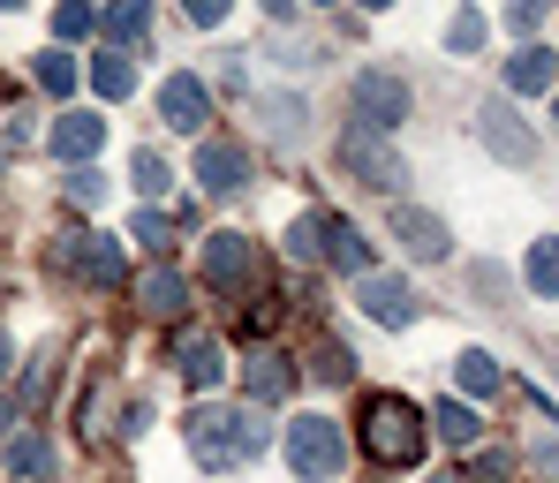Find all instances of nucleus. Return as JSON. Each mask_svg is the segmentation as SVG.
<instances>
[{"instance_id":"f257e3e1","label":"nucleus","mask_w":559,"mask_h":483,"mask_svg":"<svg viewBox=\"0 0 559 483\" xmlns=\"http://www.w3.org/2000/svg\"><path fill=\"white\" fill-rule=\"evenodd\" d=\"M265 446H273L265 408H197V415H189V454H197L204 469H242V461H258Z\"/></svg>"},{"instance_id":"f03ea898","label":"nucleus","mask_w":559,"mask_h":483,"mask_svg":"<svg viewBox=\"0 0 559 483\" xmlns=\"http://www.w3.org/2000/svg\"><path fill=\"white\" fill-rule=\"evenodd\" d=\"M364 454H371V461H385V469L424 461V415H416L401 393H378V400H364Z\"/></svg>"},{"instance_id":"7ed1b4c3","label":"nucleus","mask_w":559,"mask_h":483,"mask_svg":"<svg viewBox=\"0 0 559 483\" xmlns=\"http://www.w3.org/2000/svg\"><path fill=\"white\" fill-rule=\"evenodd\" d=\"M341 461H348V438H341L333 415H295V423H287V469L302 483H333Z\"/></svg>"},{"instance_id":"20e7f679","label":"nucleus","mask_w":559,"mask_h":483,"mask_svg":"<svg viewBox=\"0 0 559 483\" xmlns=\"http://www.w3.org/2000/svg\"><path fill=\"white\" fill-rule=\"evenodd\" d=\"M333 159H341V167H348V174H356L364 190H401V182H408V159H401V152H393V144H385L378 129H356V121L341 129Z\"/></svg>"},{"instance_id":"39448f33","label":"nucleus","mask_w":559,"mask_h":483,"mask_svg":"<svg viewBox=\"0 0 559 483\" xmlns=\"http://www.w3.org/2000/svg\"><path fill=\"white\" fill-rule=\"evenodd\" d=\"M348 113H356V129H401L408 121V84L393 76V69H364L356 84H348Z\"/></svg>"},{"instance_id":"423d86ee","label":"nucleus","mask_w":559,"mask_h":483,"mask_svg":"<svg viewBox=\"0 0 559 483\" xmlns=\"http://www.w3.org/2000/svg\"><path fill=\"white\" fill-rule=\"evenodd\" d=\"M46 265L92 280V288H121V250H114L106 234H61V242L46 250Z\"/></svg>"},{"instance_id":"0eeeda50","label":"nucleus","mask_w":559,"mask_h":483,"mask_svg":"<svg viewBox=\"0 0 559 483\" xmlns=\"http://www.w3.org/2000/svg\"><path fill=\"white\" fill-rule=\"evenodd\" d=\"M476 136H484V152H491L499 167H530V159H537V136H530V121H522L507 98H491V106L476 113Z\"/></svg>"},{"instance_id":"6e6552de","label":"nucleus","mask_w":559,"mask_h":483,"mask_svg":"<svg viewBox=\"0 0 559 483\" xmlns=\"http://www.w3.org/2000/svg\"><path fill=\"white\" fill-rule=\"evenodd\" d=\"M310 234H318V265H341V273L371 280V242H364L341 212H310Z\"/></svg>"},{"instance_id":"1a4fd4ad","label":"nucleus","mask_w":559,"mask_h":483,"mask_svg":"<svg viewBox=\"0 0 559 483\" xmlns=\"http://www.w3.org/2000/svg\"><path fill=\"white\" fill-rule=\"evenodd\" d=\"M356 302H364V317H378V325H416L424 317V302H416V288L408 280H393V273H371V280H356Z\"/></svg>"},{"instance_id":"9d476101","label":"nucleus","mask_w":559,"mask_h":483,"mask_svg":"<svg viewBox=\"0 0 559 483\" xmlns=\"http://www.w3.org/2000/svg\"><path fill=\"white\" fill-rule=\"evenodd\" d=\"M197 182H204V196H242L250 190V152L242 144H197Z\"/></svg>"},{"instance_id":"9b49d317","label":"nucleus","mask_w":559,"mask_h":483,"mask_svg":"<svg viewBox=\"0 0 559 483\" xmlns=\"http://www.w3.org/2000/svg\"><path fill=\"white\" fill-rule=\"evenodd\" d=\"M393 242H401V250H408L416 265H439L454 234H447V219H439V212H416V204H393Z\"/></svg>"},{"instance_id":"f8f14e48","label":"nucleus","mask_w":559,"mask_h":483,"mask_svg":"<svg viewBox=\"0 0 559 483\" xmlns=\"http://www.w3.org/2000/svg\"><path fill=\"white\" fill-rule=\"evenodd\" d=\"M250 273H258V250H250V234H212L204 242V280L227 294V288H250Z\"/></svg>"},{"instance_id":"ddd939ff","label":"nucleus","mask_w":559,"mask_h":483,"mask_svg":"<svg viewBox=\"0 0 559 483\" xmlns=\"http://www.w3.org/2000/svg\"><path fill=\"white\" fill-rule=\"evenodd\" d=\"M175 355H182V386L189 393H212L219 378H227V348H219L212 333H182V340H175Z\"/></svg>"},{"instance_id":"4468645a","label":"nucleus","mask_w":559,"mask_h":483,"mask_svg":"<svg viewBox=\"0 0 559 483\" xmlns=\"http://www.w3.org/2000/svg\"><path fill=\"white\" fill-rule=\"evenodd\" d=\"M159 121H167L175 136H197V129H204V84H197V76H167V84H159Z\"/></svg>"},{"instance_id":"2eb2a0df","label":"nucleus","mask_w":559,"mask_h":483,"mask_svg":"<svg viewBox=\"0 0 559 483\" xmlns=\"http://www.w3.org/2000/svg\"><path fill=\"white\" fill-rule=\"evenodd\" d=\"M136 310H144V317H182L189 310V280L175 273V265H152V273L136 280Z\"/></svg>"},{"instance_id":"dca6fc26","label":"nucleus","mask_w":559,"mask_h":483,"mask_svg":"<svg viewBox=\"0 0 559 483\" xmlns=\"http://www.w3.org/2000/svg\"><path fill=\"white\" fill-rule=\"evenodd\" d=\"M98 144H106V121L98 113H61L53 121V159L84 167V159H98Z\"/></svg>"},{"instance_id":"f3484780","label":"nucleus","mask_w":559,"mask_h":483,"mask_svg":"<svg viewBox=\"0 0 559 483\" xmlns=\"http://www.w3.org/2000/svg\"><path fill=\"white\" fill-rule=\"evenodd\" d=\"M242 378H250V400H258V408H273V400H287V393L302 386V371H295L287 355H273V348H265V355H250V371H242Z\"/></svg>"},{"instance_id":"a211bd4d","label":"nucleus","mask_w":559,"mask_h":483,"mask_svg":"<svg viewBox=\"0 0 559 483\" xmlns=\"http://www.w3.org/2000/svg\"><path fill=\"white\" fill-rule=\"evenodd\" d=\"M552 76H559V53H552V46H522V53L507 61V92H514V98L552 92Z\"/></svg>"},{"instance_id":"6ab92c4d","label":"nucleus","mask_w":559,"mask_h":483,"mask_svg":"<svg viewBox=\"0 0 559 483\" xmlns=\"http://www.w3.org/2000/svg\"><path fill=\"white\" fill-rule=\"evenodd\" d=\"M431 423H439V438H447L454 454H468V446L484 438V415H476V408H462V400H439V408H431Z\"/></svg>"},{"instance_id":"aec40b11","label":"nucleus","mask_w":559,"mask_h":483,"mask_svg":"<svg viewBox=\"0 0 559 483\" xmlns=\"http://www.w3.org/2000/svg\"><path fill=\"white\" fill-rule=\"evenodd\" d=\"M98 31H106V38H114V53H121V46H136V38H144V31H152V0H114V8H106V23H98Z\"/></svg>"},{"instance_id":"412c9836","label":"nucleus","mask_w":559,"mask_h":483,"mask_svg":"<svg viewBox=\"0 0 559 483\" xmlns=\"http://www.w3.org/2000/svg\"><path fill=\"white\" fill-rule=\"evenodd\" d=\"M8 469H15V476L53 483V446H46L38 431H23V438H8Z\"/></svg>"},{"instance_id":"4be33fe9","label":"nucleus","mask_w":559,"mask_h":483,"mask_svg":"<svg viewBox=\"0 0 559 483\" xmlns=\"http://www.w3.org/2000/svg\"><path fill=\"white\" fill-rule=\"evenodd\" d=\"M454 386L476 393V400H484V393H499V363H491L484 348H462V355H454Z\"/></svg>"},{"instance_id":"5701e85b","label":"nucleus","mask_w":559,"mask_h":483,"mask_svg":"<svg viewBox=\"0 0 559 483\" xmlns=\"http://www.w3.org/2000/svg\"><path fill=\"white\" fill-rule=\"evenodd\" d=\"M522 280H530V294H559V234L530 242V265H522Z\"/></svg>"},{"instance_id":"b1692460","label":"nucleus","mask_w":559,"mask_h":483,"mask_svg":"<svg viewBox=\"0 0 559 483\" xmlns=\"http://www.w3.org/2000/svg\"><path fill=\"white\" fill-rule=\"evenodd\" d=\"M92 84H98V98H129V92H136V69H129V53H114V46H106V53L92 61Z\"/></svg>"},{"instance_id":"393cba45","label":"nucleus","mask_w":559,"mask_h":483,"mask_svg":"<svg viewBox=\"0 0 559 483\" xmlns=\"http://www.w3.org/2000/svg\"><path fill=\"white\" fill-rule=\"evenodd\" d=\"M129 182H136L144 196H167V190H175V167H167V152H152V144H144V152L129 159Z\"/></svg>"},{"instance_id":"a878e982","label":"nucleus","mask_w":559,"mask_h":483,"mask_svg":"<svg viewBox=\"0 0 559 483\" xmlns=\"http://www.w3.org/2000/svg\"><path fill=\"white\" fill-rule=\"evenodd\" d=\"M31 76H38V92H46V98H69V92H76V61H69V53H38V61H31Z\"/></svg>"},{"instance_id":"bb28decb","label":"nucleus","mask_w":559,"mask_h":483,"mask_svg":"<svg viewBox=\"0 0 559 483\" xmlns=\"http://www.w3.org/2000/svg\"><path fill=\"white\" fill-rule=\"evenodd\" d=\"M310 378H318V386H348V378H356L348 340H325V348H318V363H310Z\"/></svg>"},{"instance_id":"cd10ccee","label":"nucleus","mask_w":559,"mask_h":483,"mask_svg":"<svg viewBox=\"0 0 559 483\" xmlns=\"http://www.w3.org/2000/svg\"><path fill=\"white\" fill-rule=\"evenodd\" d=\"M92 31H98L92 0H61V8H53V38H92Z\"/></svg>"},{"instance_id":"c85d7f7f","label":"nucleus","mask_w":559,"mask_h":483,"mask_svg":"<svg viewBox=\"0 0 559 483\" xmlns=\"http://www.w3.org/2000/svg\"><path fill=\"white\" fill-rule=\"evenodd\" d=\"M302 121H310V113H302V98H265V129H273L280 144H295V136H302Z\"/></svg>"},{"instance_id":"c756f323","label":"nucleus","mask_w":559,"mask_h":483,"mask_svg":"<svg viewBox=\"0 0 559 483\" xmlns=\"http://www.w3.org/2000/svg\"><path fill=\"white\" fill-rule=\"evenodd\" d=\"M468 288L484 294V310H507V294H514V280H507L499 265H468Z\"/></svg>"},{"instance_id":"7c9ffc66","label":"nucleus","mask_w":559,"mask_h":483,"mask_svg":"<svg viewBox=\"0 0 559 483\" xmlns=\"http://www.w3.org/2000/svg\"><path fill=\"white\" fill-rule=\"evenodd\" d=\"M447 46H454V53H476V46H484V15H476V8H462V15L447 23Z\"/></svg>"},{"instance_id":"2f4dec72","label":"nucleus","mask_w":559,"mask_h":483,"mask_svg":"<svg viewBox=\"0 0 559 483\" xmlns=\"http://www.w3.org/2000/svg\"><path fill=\"white\" fill-rule=\"evenodd\" d=\"M69 204H106V174L98 167H69Z\"/></svg>"},{"instance_id":"473e14b6","label":"nucleus","mask_w":559,"mask_h":483,"mask_svg":"<svg viewBox=\"0 0 559 483\" xmlns=\"http://www.w3.org/2000/svg\"><path fill=\"white\" fill-rule=\"evenodd\" d=\"M129 234H136L152 257H167V212H136V227H129Z\"/></svg>"},{"instance_id":"72a5a7b5","label":"nucleus","mask_w":559,"mask_h":483,"mask_svg":"<svg viewBox=\"0 0 559 483\" xmlns=\"http://www.w3.org/2000/svg\"><path fill=\"white\" fill-rule=\"evenodd\" d=\"M537 23H545V0H507V31L514 38H530Z\"/></svg>"},{"instance_id":"f704fd0d","label":"nucleus","mask_w":559,"mask_h":483,"mask_svg":"<svg viewBox=\"0 0 559 483\" xmlns=\"http://www.w3.org/2000/svg\"><path fill=\"white\" fill-rule=\"evenodd\" d=\"M287 257H302V265H318V234H310V212L287 227Z\"/></svg>"},{"instance_id":"c9c22d12","label":"nucleus","mask_w":559,"mask_h":483,"mask_svg":"<svg viewBox=\"0 0 559 483\" xmlns=\"http://www.w3.org/2000/svg\"><path fill=\"white\" fill-rule=\"evenodd\" d=\"M227 8H235V0H182V15L197 23V31H212V23H227Z\"/></svg>"},{"instance_id":"e433bc0d","label":"nucleus","mask_w":559,"mask_h":483,"mask_svg":"<svg viewBox=\"0 0 559 483\" xmlns=\"http://www.w3.org/2000/svg\"><path fill=\"white\" fill-rule=\"evenodd\" d=\"M522 469H537V476H559V446H522Z\"/></svg>"},{"instance_id":"4c0bfd02","label":"nucleus","mask_w":559,"mask_h":483,"mask_svg":"<svg viewBox=\"0 0 559 483\" xmlns=\"http://www.w3.org/2000/svg\"><path fill=\"white\" fill-rule=\"evenodd\" d=\"M0 378H8V333H0Z\"/></svg>"},{"instance_id":"58836bf2","label":"nucleus","mask_w":559,"mask_h":483,"mask_svg":"<svg viewBox=\"0 0 559 483\" xmlns=\"http://www.w3.org/2000/svg\"><path fill=\"white\" fill-rule=\"evenodd\" d=\"M431 483H468V476H462V469H454V476H431Z\"/></svg>"},{"instance_id":"ea45409f","label":"nucleus","mask_w":559,"mask_h":483,"mask_svg":"<svg viewBox=\"0 0 559 483\" xmlns=\"http://www.w3.org/2000/svg\"><path fill=\"white\" fill-rule=\"evenodd\" d=\"M0 431H8V400H0Z\"/></svg>"},{"instance_id":"a19ab883","label":"nucleus","mask_w":559,"mask_h":483,"mask_svg":"<svg viewBox=\"0 0 559 483\" xmlns=\"http://www.w3.org/2000/svg\"><path fill=\"white\" fill-rule=\"evenodd\" d=\"M0 8H23V0H0Z\"/></svg>"},{"instance_id":"79ce46f5","label":"nucleus","mask_w":559,"mask_h":483,"mask_svg":"<svg viewBox=\"0 0 559 483\" xmlns=\"http://www.w3.org/2000/svg\"><path fill=\"white\" fill-rule=\"evenodd\" d=\"M364 8H385V0H364Z\"/></svg>"}]
</instances>
